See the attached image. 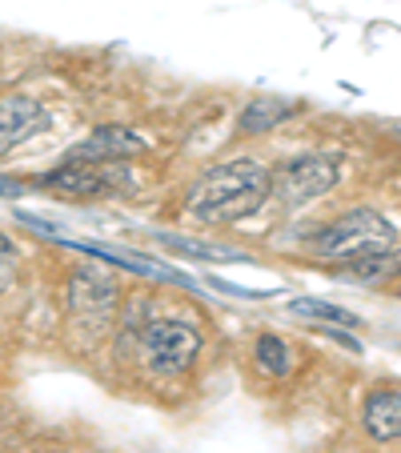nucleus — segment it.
Listing matches in <instances>:
<instances>
[{
  "label": "nucleus",
  "instance_id": "5",
  "mask_svg": "<svg viewBox=\"0 0 401 453\" xmlns=\"http://www.w3.org/2000/svg\"><path fill=\"white\" fill-rule=\"evenodd\" d=\"M73 321H81L85 329H104L117 317L120 305V285L112 273H104L101 265H81L69 273V289H65Z\"/></svg>",
  "mask_w": 401,
  "mask_h": 453
},
{
  "label": "nucleus",
  "instance_id": "10",
  "mask_svg": "<svg viewBox=\"0 0 401 453\" xmlns=\"http://www.w3.org/2000/svg\"><path fill=\"white\" fill-rule=\"evenodd\" d=\"M297 112V104L285 101V96H253L245 109L237 112V133L241 137H261V133H274L281 120H289Z\"/></svg>",
  "mask_w": 401,
  "mask_h": 453
},
{
  "label": "nucleus",
  "instance_id": "7",
  "mask_svg": "<svg viewBox=\"0 0 401 453\" xmlns=\"http://www.w3.org/2000/svg\"><path fill=\"white\" fill-rule=\"evenodd\" d=\"M44 128H49V109H44L41 96H28V93L0 96V157L20 149L36 133H44Z\"/></svg>",
  "mask_w": 401,
  "mask_h": 453
},
{
  "label": "nucleus",
  "instance_id": "9",
  "mask_svg": "<svg viewBox=\"0 0 401 453\" xmlns=\"http://www.w3.org/2000/svg\"><path fill=\"white\" fill-rule=\"evenodd\" d=\"M361 426H366V434L374 437L377 445H393L401 434V394L393 389V385H382V389H374V394L366 397V405H361Z\"/></svg>",
  "mask_w": 401,
  "mask_h": 453
},
{
  "label": "nucleus",
  "instance_id": "2",
  "mask_svg": "<svg viewBox=\"0 0 401 453\" xmlns=\"http://www.w3.org/2000/svg\"><path fill=\"white\" fill-rule=\"evenodd\" d=\"M397 253V225L377 209H353L342 213L317 237V257L329 265H358L369 257Z\"/></svg>",
  "mask_w": 401,
  "mask_h": 453
},
{
  "label": "nucleus",
  "instance_id": "14",
  "mask_svg": "<svg viewBox=\"0 0 401 453\" xmlns=\"http://www.w3.org/2000/svg\"><path fill=\"white\" fill-rule=\"evenodd\" d=\"M169 249H181V253H197L201 261H237V253L229 249H217V245H205V241H189V237H161Z\"/></svg>",
  "mask_w": 401,
  "mask_h": 453
},
{
  "label": "nucleus",
  "instance_id": "13",
  "mask_svg": "<svg viewBox=\"0 0 401 453\" xmlns=\"http://www.w3.org/2000/svg\"><path fill=\"white\" fill-rule=\"evenodd\" d=\"M17 277H20V249L9 233L0 229V297L17 285Z\"/></svg>",
  "mask_w": 401,
  "mask_h": 453
},
{
  "label": "nucleus",
  "instance_id": "11",
  "mask_svg": "<svg viewBox=\"0 0 401 453\" xmlns=\"http://www.w3.org/2000/svg\"><path fill=\"white\" fill-rule=\"evenodd\" d=\"M285 313L293 321H305V326H333V329H358L361 317L350 313V309L333 305V301H321V297H293L285 305Z\"/></svg>",
  "mask_w": 401,
  "mask_h": 453
},
{
  "label": "nucleus",
  "instance_id": "4",
  "mask_svg": "<svg viewBox=\"0 0 401 453\" xmlns=\"http://www.w3.org/2000/svg\"><path fill=\"white\" fill-rule=\"evenodd\" d=\"M342 180V161L333 153H301L269 169V201L285 209H305L333 193Z\"/></svg>",
  "mask_w": 401,
  "mask_h": 453
},
{
  "label": "nucleus",
  "instance_id": "1",
  "mask_svg": "<svg viewBox=\"0 0 401 453\" xmlns=\"http://www.w3.org/2000/svg\"><path fill=\"white\" fill-rule=\"evenodd\" d=\"M265 201H269V165L257 157H233L213 165L185 193V209L201 225H237L261 213Z\"/></svg>",
  "mask_w": 401,
  "mask_h": 453
},
{
  "label": "nucleus",
  "instance_id": "6",
  "mask_svg": "<svg viewBox=\"0 0 401 453\" xmlns=\"http://www.w3.org/2000/svg\"><path fill=\"white\" fill-rule=\"evenodd\" d=\"M44 185L69 197H104L133 188V173L125 169V161H60V169H52Z\"/></svg>",
  "mask_w": 401,
  "mask_h": 453
},
{
  "label": "nucleus",
  "instance_id": "8",
  "mask_svg": "<svg viewBox=\"0 0 401 453\" xmlns=\"http://www.w3.org/2000/svg\"><path fill=\"white\" fill-rule=\"evenodd\" d=\"M149 153V137H141L128 125H101L93 128L85 141L65 153V161H128V157Z\"/></svg>",
  "mask_w": 401,
  "mask_h": 453
},
{
  "label": "nucleus",
  "instance_id": "3",
  "mask_svg": "<svg viewBox=\"0 0 401 453\" xmlns=\"http://www.w3.org/2000/svg\"><path fill=\"white\" fill-rule=\"evenodd\" d=\"M137 353L157 377H185L205 353V337L185 317H153L137 334Z\"/></svg>",
  "mask_w": 401,
  "mask_h": 453
},
{
  "label": "nucleus",
  "instance_id": "12",
  "mask_svg": "<svg viewBox=\"0 0 401 453\" xmlns=\"http://www.w3.org/2000/svg\"><path fill=\"white\" fill-rule=\"evenodd\" d=\"M257 365L265 369L269 377H289V369H293V349H289V342H281L277 334H261L257 337Z\"/></svg>",
  "mask_w": 401,
  "mask_h": 453
}]
</instances>
